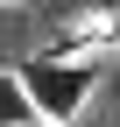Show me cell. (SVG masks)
<instances>
[{
	"label": "cell",
	"instance_id": "6da1fadb",
	"mask_svg": "<svg viewBox=\"0 0 120 127\" xmlns=\"http://www.w3.org/2000/svg\"><path fill=\"white\" fill-rule=\"evenodd\" d=\"M14 78H21L28 113H35V120L71 127V120L85 113V99H92V85H99V64H64V57H50V50H35Z\"/></svg>",
	"mask_w": 120,
	"mask_h": 127
},
{
	"label": "cell",
	"instance_id": "7a4b0ae2",
	"mask_svg": "<svg viewBox=\"0 0 120 127\" xmlns=\"http://www.w3.org/2000/svg\"><path fill=\"white\" fill-rule=\"evenodd\" d=\"M21 120H35L28 113V92H21L14 71H0V127H21Z\"/></svg>",
	"mask_w": 120,
	"mask_h": 127
},
{
	"label": "cell",
	"instance_id": "3957f363",
	"mask_svg": "<svg viewBox=\"0 0 120 127\" xmlns=\"http://www.w3.org/2000/svg\"><path fill=\"white\" fill-rule=\"evenodd\" d=\"M21 127H57V120H21Z\"/></svg>",
	"mask_w": 120,
	"mask_h": 127
}]
</instances>
